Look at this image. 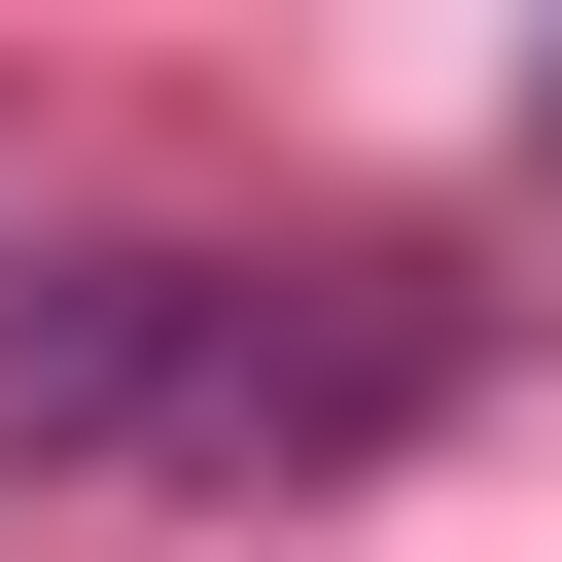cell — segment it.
<instances>
[{"instance_id":"obj_1","label":"cell","mask_w":562,"mask_h":562,"mask_svg":"<svg viewBox=\"0 0 562 562\" xmlns=\"http://www.w3.org/2000/svg\"><path fill=\"white\" fill-rule=\"evenodd\" d=\"M457 386H492V281L457 246H70L0 316V492L281 527V492H386Z\"/></svg>"}]
</instances>
